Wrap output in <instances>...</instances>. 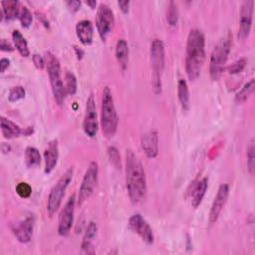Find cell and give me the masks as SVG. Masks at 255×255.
Segmentation results:
<instances>
[{
    "label": "cell",
    "mask_w": 255,
    "mask_h": 255,
    "mask_svg": "<svg viewBox=\"0 0 255 255\" xmlns=\"http://www.w3.org/2000/svg\"><path fill=\"white\" fill-rule=\"evenodd\" d=\"M126 183L130 201L133 204L142 201L146 194L145 172L137 156L129 149L126 154Z\"/></svg>",
    "instance_id": "cell-1"
},
{
    "label": "cell",
    "mask_w": 255,
    "mask_h": 255,
    "mask_svg": "<svg viewBox=\"0 0 255 255\" xmlns=\"http://www.w3.org/2000/svg\"><path fill=\"white\" fill-rule=\"evenodd\" d=\"M205 60V38L201 30H190L186 42L185 71L190 81H195L201 73Z\"/></svg>",
    "instance_id": "cell-2"
},
{
    "label": "cell",
    "mask_w": 255,
    "mask_h": 255,
    "mask_svg": "<svg viewBox=\"0 0 255 255\" xmlns=\"http://www.w3.org/2000/svg\"><path fill=\"white\" fill-rule=\"evenodd\" d=\"M119 124V118L115 107L112 91L109 87H105L103 91L102 107H101V126L103 133L107 137L115 135Z\"/></svg>",
    "instance_id": "cell-3"
},
{
    "label": "cell",
    "mask_w": 255,
    "mask_h": 255,
    "mask_svg": "<svg viewBox=\"0 0 255 255\" xmlns=\"http://www.w3.org/2000/svg\"><path fill=\"white\" fill-rule=\"evenodd\" d=\"M231 49V36L227 33L223 36L214 46L210 61H209V74L213 81H216L224 71V66L227 62L228 55Z\"/></svg>",
    "instance_id": "cell-4"
},
{
    "label": "cell",
    "mask_w": 255,
    "mask_h": 255,
    "mask_svg": "<svg viewBox=\"0 0 255 255\" xmlns=\"http://www.w3.org/2000/svg\"><path fill=\"white\" fill-rule=\"evenodd\" d=\"M45 62L47 67V72L49 75V80L53 92V96L58 105H62L66 98L65 85L61 76V66L57 57L51 52L45 53Z\"/></svg>",
    "instance_id": "cell-5"
},
{
    "label": "cell",
    "mask_w": 255,
    "mask_h": 255,
    "mask_svg": "<svg viewBox=\"0 0 255 255\" xmlns=\"http://www.w3.org/2000/svg\"><path fill=\"white\" fill-rule=\"evenodd\" d=\"M164 45L159 39H154L150 45V64L152 68V89L155 94L161 92V73L164 68Z\"/></svg>",
    "instance_id": "cell-6"
},
{
    "label": "cell",
    "mask_w": 255,
    "mask_h": 255,
    "mask_svg": "<svg viewBox=\"0 0 255 255\" xmlns=\"http://www.w3.org/2000/svg\"><path fill=\"white\" fill-rule=\"evenodd\" d=\"M74 174V168H68L64 174L59 178L56 184L52 187L47 201V211L50 215H53L60 207L63 197L65 195L66 189L69 186Z\"/></svg>",
    "instance_id": "cell-7"
},
{
    "label": "cell",
    "mask_w": 255,
    "mask_h": 255,
    "mask_svg": "<svg viewBox=\"0 0 255 255\" xmlns=\"http://www.w3.org/2000/svg\"><path fill=\"white\" fill-rule=\"evenodd\" d=\"M99 165L96 161H92L83 177L78 196V204L82 205L94 192L98 183Z\"/></svg>",
    "instance_id": "cell-8"
},
{
    "label": "cell",
    "mask_w": 255,
    "mask_h": 255,
    "mask_svg": "<svg viewBox=\"0 0 255 255\" xmlns=\"http://www.w3.org/2000/svg\"><path fill=\"white\" fill-rule=\"evenodd\" d=\"M114 23L115 16L112 8L107 4H100L96 16V25L99 35L103 41H106L108 36L111 34Z\"/></svg>",
    "instance_id": "cell-9"
},
{
    "label": "cell",
    "mask_w": 255,
    "mask_h": 255,
    "mask_svg": "<svg viewBox=\"0 0 255 255\" xmlns=\"http://www.w3.org/2000/svg\"><path fill=\"white\" fill-rule=\"evenodd\" d=\"M75 205H76V196L75 194H72L67 200V202L65 203L64 207L62 208L59 216L58 233L61 236H66L71 231V228L74 222Z\"/></svg>",
    "instance_id": "cell-10"
},
{
    "label": "cell",
    "mask_w": 255,
    "mask_h": 255,
    "mask_svg": "<svg viewBox=\"0 0 255 255\" xmlns=\"http://www.w3.org/2000/svg\"><path fill=\"white\" fill-rule=\"evenodd\" d=\"M98 128H99V125H98V116H97V110H96V102H95L94 95L91 94L86 103L83 128L85 133L88 136L94 137L97 134Z\"/></svg>",
    "instance_id": "cell-11"
},
{
    "label": "cell",
    "mask_w": 255,
    "mask_h": 255,
    "mask_svg": "<svg viewBox=\"0 0 255 255\" xmlns=\"http://www.w3.org/2000/svg\"><path fill=\"white\" fill-rule=\"evenodd\" d=\"M253 0H245L241 5L240 17H239V29H238V39L245 40L250 33L253 19Z\"/></svg>",
    "instance_id": "cell-12"
},
{
    "label": "cell",
    "mask_w": 255,
    "mask_h": 255,
    "mask_svg": "<svg viewBox=\"0 0 255 255\" xmlns=\"http://www.w3.org/2000/svg\"><path fill=\"white\" fill-rule=\"evenodd\" d=\"M128 228L136 233L146 244H151L153 242L154 236L151 227L147 221L138 213L133 214L128 219Z\"/></svg>",
    "instance_id": "cell-13"
},
{
    "label": "cell",
    "mask_w": 255,
    "mask_h": 255,
    "mask_svg": "<svg viewBox=\"0 0 255 255\" xmlns=\"http://www.w3.org/2000/svg\"><path fill=\"white\" fill-rule=\"evenodd\" d=\"M35 225V217L33 214H29L23 220L19 221L12 227V231L21 243H27L31 240Z\"/></svg>",
    "instance_id": "cell-14"
},
{
    "label": "cell",
    "mask_w": 255,
    "mask_h": 255,
    "mask_svg": "<svg viewBox=\"0 0 255 255\" xmlns=\"http://www.w3.org/2000/svg\"><path fill=\"white\" fill-rule=\"evenodd\" d=\"M228 194H229V185L226 183L221 184L217 190V193L214 197V200L212 202V205H211V208L209 211V222L211 224L214 223L218 219V217L227 201Z\"/></svg>",
    "instance_id": "cell-15"
},
{
    "label": "cell",
    "mask_w": 255,
    "mask_h": 255,
    "mask_svg": "<svg viewBox=\"0 0 255 255\" xmlns=\"http://www.w3.org/2000/svg\"><path fill=\"white\" fill-rule=\"evenodd\" d=\"M140 145L148 158H153L158 153V133L156 130H149L142 134Z\"/></svg>",
    "instance_id": "cell-16"
},
{
    "label": "cell",
    "mask_w": 255,
    "mask_h": 255,
    "mask_svg": "<svg viewBox=\"0 0 255 255\" xmlns=\"http://www.w3.org/2000/svg\"><path fill=\"white\" fill-rule=\"evenodd\" d=\"M59 158V145L58 140L53 139L45 148L44 159H45V172L50 173L56 167Z\"/></svg>",
    "instance_id": "cell-17"
},
{
    "label": "cell",
    "mask_w": 255,
    "mask_h": 255,
    "mask_svg": "<svg viewBox=\"0 0 255 255\" xmlns=\"http://www.w3.org/2000/svg\"><path fill=\"white\" fill-rule=\"evenodd\" d=\"M76 34L80 42L84 45H90L93 42L94 26L90 20H81L76 25Z\"/></svg>",
    "instance_id": "cell-18"
},
{
    "label": "cell",
    "mask_w": 255,
    "mask_h": 255,
    "mask_svg": "<svg viewBox=\"0 0 255 255\" xmlns=\"http://www.w3.org/2000/svg\"><path fill=\"white\" fill-rule=\"evenodd\" d=\"M98 231V225L95 221H91L85 231L83 241H82V249L83 252L86 254H93L95 253L93 240L95 239Z\"/></svg>",
    "instance_id": "cell-19"
},
{
    "label": "cell",
    "mask_w": 255,
    "mask_h": 255,
    "mask_svg": "<svg viewBox=\"0 0 255 255\" xmlns=\"http://www.w3.org/2000/svg\"><path fill=\"white\" fill-rule=\"evenodd\" d=\"M208 187V178L207 177H203L201 178L196 185L193 188L192 191V197H191V204L194 208L198 207L205 195V192L207 190Z\"/></svg>",
    "instance_id": "cell-20"
},
{
    "label": "cell",
    "mask_w": 255,
    "mask_h": 255,
    "mask_svg": "<svg viewBox=\"0 0 255 255\" xmlns=\"http://www.w3.org/2000/svg\"><path fill=\"white\" fill-rule=\"evenodd\" d=\"M1 5H2L3 16L6 21H12L19 16L21 6L18 1L16 0L2 1Z\"/></svg>",
    "instance_id": "cell-21"
},
{
    "label": "cell",
    "mask_w": 255,
    "mask_h": 255,
    "mask_svg": "<svg viewBox=\"0 0 255 255\" xmlns=\"http://www.w3.org/2000/svg\"><path fill=\"white\" fill-rule=\"evenodd\" d=\"M116 58L123 70H126L128 62V45L125 39H119L116 44Z\"/></svg>",
    "instance_id": "cell-22"
},
{
    "label": "cell",
    "mask_w": 255,
    "mask_h": 255,
    "mask_svg": "<svg viewBox=\"0 0 255 255\" xmlns=\"http://www.w3.org/2000/svg\"><path fill=\"white\" fill-rule=\"evenodd\" d=\"M1 131L6 138L17 137L21 133H23V130L18 125L4 117H1Z\"/></svg>",
    "instance_id": "cell-23"
},
{
    "label": "cell",
    "mask_w": 255,
    "mask_h": 255,
    "mask_svg": "<svg viewBox=\"0 0 255 255\" xmlns=\"http://www.w3.org/2000/svg\"><path fill=\"white\" fill-rule=\"evenodd\" d=\"M177 96L180 105L184 111L189 109V90L188 85L184 79H179L177 83Z\"/></svg>",
    "instance_id": "cell-24"
},
{
    "label": "cell",
    "mask_w": 255,
    "mask_h": 255,
    "mask_svg": "<svg viewBox=\"0 0 255 255\" xmlns=\"http://www.w3.org/2000/svg\"><path fill=\"white\" fill-rule=\"evenodd\" d=\"M12 39L14 42V46L18 50L20 55L23 57H28L30 55V51L28 48V43L22 33L18 30H14L12 33Z\"/></svg>",
    "instance_id": "cell-25"
},
{
    "label": "cell",
    "mask_w": 255,
    "mask_h": 255,
    "mask_svg": "<svg viewBox=\"0 0 255 255\" xmlns=\"http://www.w3.org/2000/svg\"><path fill=\"white\" fill-rule=\"evenodd\" d=\"M41 154L39 150L34 146H28L25 149V164L27 167H36L41 163Z\"/></svg>",
    "instance_id": "cell-26"
},
{
    "label": "cell",
    "mask_w": 255,
    "mask_h": 255,
    "mask_svg": "<svg viewBox=\"0 0 255 255\" xmlns=\"http://www.w3.org/2000/svg\"><path fill=\"white\" fill-rule=\"evenodd\" d=\"M254 90V79H251L249 82H247L242 89L236 94L235 96V102L237 104H242L250 97V95L253 93Z\"/></svg>",
    "instance_id": "cell-27"
},
{
    "label": "cell",
    "mask_w": 255,
    "mask_h": 255,
    "mask_svg": "<svg viewBox=\"0 0 255 255\" xmlns=\"http://www.w3.org/2000/svg\"><path fill=\"white\" fill-rule=\"evenodd\" d=\"M65 90L68 95H75L77 92V78L76 76L70 72L67 71L65 74Z\"/></svg>",
    "instance_id": "cell-28"
},
{
    "label": "cell",
    "mask_w": 255,
    "mask_h": 255,
    "mask_svg": "<svg viewBox=\"0 0 255 255\" xmlns=\"http://www.w3.org/2000/svg\"><path fill=\"white\" fill-rule=\"evenodd\" d=\"M178 8L175 2L169 1L166 10V21L170 26H175L178 21Z\"/></svg>",
    "instance_id": "cell-29"
},
{
    "label": "cell",
    "mask_w": 255,
    "mask_h": 255,
    "mask_svg": "<svg viewBox=\"0 0 255 255\" xmlns=\"http://www.w3.org/2000/svg\"><path fill=\"white\" fill-rule=\"evenodd\" d=\"M18 19L23 28H29L32 24L33 16H32V13L30 12V10L26 6H21Z\"/></svg>",
    "instance_id": "cell-30"
},
{
    "label": "cell",
    "mask_w": 255,
    "mask_h": 255,
    "mask_svg": "<svg viewBox=\"0 0 255 255\" xmlns=\"http://www.w3.org/2000/svg\"><path fill=\"white\" fill-rule=\"evenodd\" d=\"M25 89L22 86H15L9 90L8 99L10 102H17L25 97Z\"/></svg>",
    "instance_id": "cell-31"
},
{
    "label": "cell",
    "mask_w": 255,
    "mask_h": 255,
    "mask_svg": "<svg viewBox=\"0 0 255 255\" xmlns=\"http://www.w3.org/2000/svg\"><path fill=\"white\" fill-rule=\"evenodd\" d=\"M108 157L110 159V162L117 168H121V155L119 153V150L116 146L112 145L108 148Z\"/></svg>",
    "instance_id": "cell-32"
},
{
    "label": "cell",
    "mask_w": 255,
    "mask_h": 255,
    "mask_svg": "<svg viewBox=\"0 0 255 255\" xmlns=\"http://www.w3.org/2000/svg\"><path fill=\"white\" fill-rule=\"evenodd\" d=\"M247 165L249 172L253 175L255 169V156H254V140L251 139L247 147Z\"/></svg>",
    "instance_id": "cell-33"
},
{
    "label": "cell",
    "mask_w": 255,
    "mask_h": 255,
    "mask_svg": "<svg viewBox=\"0 0 255 255\" xmlns=\"http://www.w3.org/2000/svg\"><path fill=\"white\" fill-rule=\"evenodd\" d=\"M16 193L22 198H28L32 193V187L27 182H19L16 185Z\"/></svg>",
    "instance_id": "cell-34"
},
{
    "label": "cell",
    "mask_w": 255,
    "mask_h": 255,
    "mask_svg": "<svg viewBox=\"0 0 255 255\" xmlns=\"http://www.w3.org/2000/svg\"><path fill=\"white\" fill-rule=\"evenodd\" d=\"M246 63H247V61L245 58H240L237 61L233 62L230 66H228L227 70L230 74H238L244 70Z\"/></svg>",
    "instance_id": "cell-35"
},
{
    "label": "cell",
    "mask_w": 255,
    "mask_h": 255,
    "mask_svg": "<svg viewBox=\"0 0 255 255\" xmlns=\"http://www.w3.org/2000/svg\"><path fill=\"white\" fill-rule=\"evenodd\" d=\"M33 63L36 66V68L40 69V70H42L46 66L45 58H43L42 56H40L38 54H34L33 55Z\"/></svg>",
    "instance_id": "cell-36"
},
{
    "label": "cell",
    "mask_w": 255,
    "mask_h": 255,
    "mask_svg": "<svg viewBox=\"0 0 255 255\" xmlns=\"http://www.w3.org/2000/svg\"><path fill=\"white\" fill-rule=\"evenodd\" d=\"M66 4L72 13L77 12L81 7V1L79 0H70V1H67Z\"/></svg>",
    "instance_id": "cell-37"
},
{
    "label": "cell",
    "mask_w": 255,
    "mask_h": 255,
    "mask_svg": "<svg viewBox=\"0 0 255 255\" xmlns=\"http://www.w3.org/2000/svg\"><path fill=\"white\" fill-rule=\"evenodd\" d=\"M0 49H1V51H5V52H11L14 50L13 46L6 39H1Z\"/></svg>",
    "instance_id": "cell-38"
},
{
    "label": "cell",
    "mask_w": 255,
    "mask_h": 255,
    "mask_svg": "<svg viewBox=\"0 0 255 255\" xmlns=\"http://www.w3.org/2000/svg\"><path fill=\"white\" fill-rule=\"evenodd\" d=\"M129 4L130 2L129 1H118V5L120 6L121 10L124 12V13H128V10H129Z\"/></svg>",
    "instance_id": "cell-39"
},
{
    "label": "cell",
    "mask_w": 255,
    "mask_h": 255,
    "mask_svg": "<svg viewBox=\"0 0 255 255\" xmlns=\"http://www.w3.org/2000/svg\"><path fill=\"white\" fill-rule=\"evenodd\" d=\"M9 65H10V60L7 58H2L0 60V72L4 73L5 70L9 67Z\"/></svg>",
    "instance_id": "cell-40"
},
{
    "label": "cell",
    "mask_w": 255,
    "mask_h": 255,
    "mask_svg": "<svg viewBox=\"0 0 255 255\" xmlns=\"http://www.w3.org/2000/svg\"><path fill=\"white\" fill-rule=\"evenodd\" d=\"M75 51H76V54H77L78 59H79V60H80V59H82V58H83V56H84V51H83L82 49L78 48V47H75Z\"/></svg>",
    "instance_id": "cell-41"
},
{
    "label": "cell",
    "mask_w": 255,
    "mask_h": 255,
    "mask_svg": "<svg viewBox=\"0 0 255 255\" xmlns=\"http://www.w3.org/2000/svg\"><path fill=\"white\" fill-rule=\"evenodd\" d=\"M86 4L89 5L93 9L96 8V6H97V2L95 0H88V1H86Z\"/></svg>",
    "instance_id": "cell-42"
}]
</instances>
